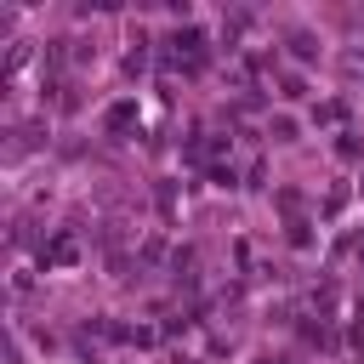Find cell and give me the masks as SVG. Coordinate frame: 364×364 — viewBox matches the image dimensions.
Masks as SVG:
<instances>
[{
  "mask_svg": "<svg viewBox=\"0 0 364 364\" xmlns=\"http://www.w3.org/2000/svg\"><path fill=\"white\" fill-rule=\"evenodd\" d=\"M74 256H80V250H74V239H68V233H63V239H51V245H46V262H57V267H68V262H74Z\"/></svg>",
  "mask_w": 364,
  "mask_h": 364,
  "instance_id": "6da1fadb",
  "label": "cell"
},
{
  "mask_svg": "<svg viewBox=\"0 0 364 364\" xmlns=\"http://www.w3.org/2000/svg\"><path fill=\"white\" fill-rule=\"evenodd\" d=\"M136 119V108L131 102H119V108H108V131H119V125H131Z\"/></svg>",
  "mask_w": 364,
  "mask_h": 364,
  "instance_id": "7a4b0ae2",
  "label": "cell"
}]
</instances>
